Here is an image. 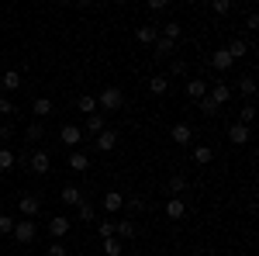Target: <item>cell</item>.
<instances>
[{"label":"cell","mask_w":259,"mask_h":256,"mask_svg":"<svg viewBox=\"0 0 259 256\" xmlns=\"http://www.w3.org/2000/svg\"><path fill=\"white\" fill-rule=\"evenodd\" d=\"M207 97L221 107V104H228V100H232V87H228V83H221V80H218V83H207Z\"/></svg>","instance_id":"obj_4"},{"label":"cell","mask_w":259,"mask_h":256,"mask_svg":"<svg viewBox=\"0 0 259 256\" xmlns=\"http://www.w3.org/2000/svg\"><path fill=\"white\" fill-rule=\"evenodd\" d=\"M135 35H139V42H145V45H152V42L159 39V28H156V24H142V28L135 31Z\"/></svg>","instance_id":"obj_22"},{"label":"cell","mask_w":259,"mask_h":256,"mask_svg":"<svg viewBox=\"0 0 259 256\" xmlns=\"http://www.w3.org/2000/svg\"><path fill=\"white\" fill-rule=\"evenodd\" d=\"M239 90H242V97L252 100V97H256V80H252V77H242L239 80Z\"/></svg>","instance_id":"obj_31"},{"label":"cell","mask_w":259,"mask_h":256,"mask_svg":"<svg viewBox=\"0 0 259 256\" xmlns=\"http://www.w3.org/2000/svg\"><path fill=\"white\" fill-rule=\"evenodd\" d=\"M0 170H4V173L14 170V153H11V149H0Z\"/></svg>","instance_id":"obj_35"},{"label":"cell","mask_w":259,"mask_h":256,"mask_svg":"<svg viewBox=\"0 0 259 256\" xmlns=\"http://www.w3.org/2000/svg\"><path fill=\"white\" fill-rule=\"evenodd\" d=\"M124 204H128V211H135V215H139V211H145V201H142V197H128Z\"/></svg>","instance_id":"obj_37"},{"label":"cell","mask_w":259,"mask_h":256,"mask_svg":"<svg viewBox=\"0 0 259 256\" xmlns=\"http://www.w3.org/2000/svg\"><path fill=\"white\" fill-rule=\"evenodd\" d=\"M104 128H107V121H104V115H100V111H94V115H87V128H83L87 135H94V138H97L100 132H104Z\"/></svg>","instance_id":"obj_10"},{"label":"cell","mask_w":259,"mask_h":256,"mask_svg":"<svg viewBox=\"0 0 259 256\" xmlns=\"http://www.w3.org/2000/svg\"><path fill=\"white\" fill-rule=\"evenodd\" d=\"M0 115L7 118V115H14V104H11V97H0Z\"/></svg>","instance_id":"obj_39"},{"label":"cell","mask_w":259,"mask_h":256,"mask_svg":"<svg viewBox=\"0 0 259 256\" xmlns=\"http://www.w3.org/2000/svg\"><path fill=\"white\" fill-rule=\"evenodd\" d=\"M166 90H169V77H152L149 80V94H152V97H162Z\"/></svg>","instance_id":"obj_19"},{"label":"cell","mask_w":259,"mask_h":256,"mask_svg":"<svg viewBox=\"0 0 259 256\" xmlns=\"http://www.w3.org/2000/svg\"><path fill=\"white\" fill-rule=\"evenodd\" d=\"M245 28H259V14H249L245 18Z\"/></svg>","instance_id":"obj_46"},{"label":"cell","mask_w":259,"mask_h":256,"mask_svg":"<svg viewBox=\"0 0 259 256\" xmlns=\"http://www.w3.org/2000/svg\"><path fill=\"white\" fill-rule=\"evenodd\" d=\"M31 115H35V121L49 118V115H52V100H49V97H35V104H31Z\"/></svg>","instance_id":"obj_15"},{"label":"cell","mask_w":259,"mask_h":256,"mask_svg":"<svg viewBox=\"0 0 259 256\" xmlns=\"http://www.w3.org/2000/svg\"><path fill=\"white\" fill-rule=\"evenodd\" d=\"M180 35H183V28H180V21H169V24H162V39L177 42Z\"/></svg>","instance_id":"obj_30"},{"label":"cell","mask_w":259,"mask_h":256,"mask_svg":"<svg viewBox=\"0 0 259 256\" xmlns=\"http://www.w3.org/2000/svg\"><path fill=\"white\" fill-rule=\"evenodd\" d=\"M183 191H187V177H173V180H169V194H173V197L183 194Z\"/></svg>","instance_id":"obj_36"},{"label":"cell","mask_w":259,"mask_h":256,"mask_svg":"<svg viewBox=\"0 0 259 256\" xmlns=\"http://www.w3.org/2000/svg\"><path fill=\"white\" fill-rule=\"evenodd\" d=\"M49 256H69V253H66V246H62L59 239H56V242L49 246Z\"/></svg>","instance_id":"obj_38"},{"label":"cell","mask_w":259,"mask_h":256,"mask_svg":"<svg viewBox=\"0 0 259 256\" xmlns=\"http://www.w3.org/2000/svg\"><path fill=\"white\" fill-rule=\"evenodd\" d=\"M69 166H73V173H87L90 170V156L87 153H69Z\"/></svg>","instance_id":"obj_18"},{"label":"cell","mask_w":259,"mask_h":256,"mask_svg":"<svg viewBox=\"0 0 259 256\" xmlns=\"http://www.w3.org/2000/svg\"><path fill=\"white\" fill-rule=\"evenodd\" d=\"M76 111H83V115H94V111H97V97H90V94L76 97Z\"/></svg>","instance_id":"obj_27"},{"label":"cell","mask_w":259,"mask_h":256,"mask_svg":"<svg viewBox=\"0 0 259 256\" xmlns=\"http://www.w3.org/2000/svg\"><path fill=\"white\" fill-rule=\"evenodd\" d=\"M114 236L118 239H135V222H118V225H114Z\"/></svg>","instance_id":"obj_29"},{"label":"cell","mask_w":259,"mask_h":256,"mask_svg":"<svg viewBox=\"0 0 259 256\" xmlns=\"http://www.w3.org/2000/svg\"><path fill=\"white\" fill-rule=\"evenodd\" d=\"M149 11H152V14H162V11H166V0H149Z\"/></svg>","instance_id":"obj_43"},{"label":"cell","mask_w":259,"mask_h":256,"mask_svg":"<svg viewBox=\"0 0 259 256\" xmlns=\"http://www.w3.org/2000/svg\"><path fill=\"white\" fill-rule=\"evenodd\" d=\"M97 232H100V239H111V236H114V225H111V222H100Z\"/></svg>","instance_id":"obj_41"},{"label":"cell","mask_w":259,"mask_h":256,"mask_svg":"<svg viewBox=\"0 0 259 256\" xmlns=\"http://www.w3.org/2000/svg\"><path fill=\"white\" fill-rule=\"evenodd\" d=\"M28 170H31V173H38V177H45V173L52 170V156H49L45 149H35L31 159H28Z\"/></svg>","instance_id":"obj_2"},{"label":"cell","mask_w":259,"mask_h":256,"mask_svg":"<svg viewBox=\"0 0 259 256\" xmlns=\"http://www.w3.org/2000/svg\"><path fill=\"white\" fill-rule=\"evenodd\" d=\"M225 52H228L232 59H242V56L249 52V45H245V42H242V39H232V42H228V45H225Z\"/></svg>","instance_id":"obj_23"},{"label":"cell","mask_w":259,"mask_h":256,"mask_svg":"<svg viewBox=\"0 0 259 256\" xmlns=\"http://www.w3.org/2000/svg\"><path fill=\"white\" fill-rule=\"evenodd\" d=\"M187 69H190L187 59H169V73H173V77H187Z\"/></svg>","instance_id":"obj_34"},{"label":"cell","mask_w":259,"mask_h":256,"mask_svg":"<svg viewBox=\"0 0 259 256\" xmlns=\"http://www.w3.org/2000/svg\"><path fill=\"white\" fill-rule=\"evenodd\" d=\"M121 208H124V194L107 191V194H104V211H107V215H114V211H121Z\"/></svg>","instance_id":"obj_12"},{"label":"cell","mask_w":259,"mask_h":256,"mask_svg":"<svg viewBox=\"0 0 259 256\" xmlns=\"http://www.w3.org/2000/svg\"><path fill=\"white\" fill-rule=\"evenodd\" d=\"M152 45H156V52H159V56H156V59H169V56H173V52H177V42H169V39H156L152 42Z\"/></svg>","instance_id":"obj_16"},{"label":"cell","mask_w":259,"mask_h":256,"mask_svg":"<svg viewBox=\"0 0 259 256\" xmlns=\"http://www.w3.org/2000/svg\"><path fill=\"white\" fill-rule=\"evenodd\" d=\"M76 215H80V222H94V215H97L94 201H87V197H83L80 204H76Z\"/></svg>","instance_id":"obj_24"},{"label":"cell","mask_w":259,"mask_h":256,"mask_svg":"<svg viewBox=\"0 0 259 256\" xmlns=\"http://www.w3.org/2000/svg\"><path fill=\"white\" fill-rule=\"evenodd\" d=\"M169 138H173L177 145H190V142H194V128H190L187 121H177V125L169 128Z\"/></svg>","instance_id":"obj_5"},{"label":"cell","mask_w":259,"mask_h":256,"mask_svg":"<svg viewBox=\"0 0 259 256\" xmlns=\"http://www.w3.org/2000/svg\"><path fill=\"white\" fill-rule=\"evenodd\" d=\"M183 211H187L183 197H169V201H166V218H173V222H177V218H183Z\"/></svg>","instance_id":"obj_17"},{"label":"cell","mask_w":259,"mask_h":256,"mask_svg":"<svg viewBox=\"0 0 259 256\" xmlns=\"http://www.w3.org/2000/svg\"><path fill=\"white\" fill-rule=\"evenodd\" d=\"M69 229H73V222H69L66 215H56L52 222H49V236H52V239H62Z\"/></svg>","instance_id":"obj_8"},{"label":"cell","mask_w":259,"mask_h":256,"mask_svg":"<svg viewBox=\"0 0 259 256\" xmlns=\"http://www.w3.org/2000/svg\"><path fill=\"white\" fill-rule=\"evenodd\" d=\"M97 107H100V115L104 111H121L124 107V90L121 87H104L97 97Z\"/></svg>","instance_id":"obj_1"},{"label":"cell","mask_w":259,"mask_h":256,"mask_svg":"<svg viewBox=\"0 0 259 256\" xmlns=\"http://www.w3.org/2000/svg\"><path fill=\"white\" fill-rule=\"evenodd\" d=\"M211 7H214V14H228V11H232V4H228V0H214Z\"/></svg>","instance_id":"obj_40"},{"label":"cell","mask_w":259,"mask_h":256,"mask_svg":"<svg viewBox=\"0 0 259 256\" xmlns=\"http://www.w3.org/2000/svg\"><path fill=\"white\" fill-rule=\"evenodd\" d=\"M187 97H190V100H200V97H207V80L194 77L190 83H187Z\"/></svg>","instance_id":"obj_13"},{"label":"cell","mask_w":259,"mask_h":256,"mask_svg":"<svg viewBox=\"0 0 259 256\" xmlns=\"http://www.w3.org/2000/svg\"><path fill=\"white\" fill-rule=\"evenodd\" d=\"M94 142H97V149H100V153H111V149L118 145V132H111V128H104V132H100V135L94 138Z\"/></svg>","instance_id":"obj_11"},{"label":"cell","mask_w":259,"mask_h":256,"mask_svg":"<svg viewBox=\"0 0 259 256\" xmlns=\"http://www.w3.org/2000/svg\"><path fill=\"white\" fill-rule=\"evenodd\" d=\"M211 159H214V149H211V145H197V149H194V163H197V166H207Z\"/></svg>","instance_id":"obj_25"},{"label":"cell","mask_w":259,"mask_h":256,"mask_svg":"<svg viewBox=\"0 0 259 256\" xmlns=\"http://www.w3.org/2000/svg\"><path fill=\"white\" fill-rule=\"evenodd\" d=\"M0 138H4V142L14 138V125H0Z\"/></svg>","instance_id":"obj_44"},{"label":"cell","mask_w":259,"mask_h":256,"mask_svg":"<svg viewBox=\"0 0 259 256\" xmlns=\"http://www.w3.org/2000/svg\"><path fill=\"white\" fill-rule=\"evenodd\" d=\"M211 66H214L218 73H228V69L235 66V59H232V56H228L225 49H214V52H211Z\"/></svg>","instance_id":"obj_9"},{"label":"cell","mask_w":259,"mask_h":256,"mask_svg":"<svg viewBox=\"0 0 259 256\" xmlns=\"http://www.w3.org/2000/svg\"><path fill=\"white\" fill-rule=\"evenodd\" d=\"M100 249L107 256H121V239L118 236H111V239H100Z\"/></svg>","instance_id":"obj_28"},{"label":"cell","mask_w":259,"mask_h":256,"mask_svg":"<svg viewBox=\"0 0 259 256\" xmlns=\"http://www.w3.org/2000/svg\"><path fill=\"white\" fill-rule=\"evenodd\" d=\"M14 229V218L11 215H0V232H11Z\"/></svg>","instance_id":"obj_42"},{"label":"cell","mask_w":259,"mask_h":256,"mask_svg":"<svg viewBox=\"0 0 259 256\" xmlns=\"http://www.w3.org/2000/svg\"><path fill=\"white\" fill-rule=\"evenodd\" d=\"M197 107H200V115H207V118H214V115H218V104H214L211 97H200Z\"/></svg>","instance_id":"obj_32"},{"label":"cell","mask_w":259,"mask_h":256,"mask_svg":"<svg viewBox=\"0 0 259 256\" xmlns=\"http://www.w3.org/2000/svg\"><path fill=\"white\" fill-rule=\"evenodd\" d=\"M228 138H232V142H235V145H245V142H249V128H245V125H239V121H235V125H232V128H228Z\"/></svg>","instance_id":"obj_21"},{"label":"cell","mask_w":259,"mask_h":256,"mask_svg":"<svg viewBox=\"0 0 259 256\" xmlns=\"http://www.w3.org/2000/svg\"><path fill=\"white\" fill-rule=\"evenodd\" d=\"M59 142H62V145H69V149L80 145V142H83V128H76V125H62V128H59Z\"/></svg>","instance_id":"obj_7"},{"label":"cell","mask_w":259,"mask_h":256,"mask_svg":"<svg viewBox=\"0 0 259 256\" xmlns=\"http://www.w3.org/2000/svg\"><path fill=\"white\" fill-rule=\"evenodd\" d=\"M28 159H31V153H18L14 156V166H28Z\"/></svg>","instance_id":"obj_45"},{"label":"cell","mask_w":259,"mask_h":256,"mask_svg":"<svg viewBox=\"0 0 259 256\" xmlns=\"http://www.w3.org/2000/svg\"><path fill=\"white\" fill-rule=\"evenodd\" d=\"M11 232H14L18 242L28 246V242H35V236H38V225H35V222H14V229H11Z\"/></svg>","instance_id":"obj_3"},{"label":"cell","mask_w":259,"mask_h":256,"mask_svg":"<svg viewBox=\"0 0 259 256\" xmlns=\"http://www.w3.org/2000/svg\"><path fill=\"white\" fill-rule=\"evenodd\" d=\"M18 211H21L24 218H35V215L41 211V197H38V194H24V197L18 201Z\"/></svg>","instance_id":"obj_6"},{"label":"cell","mask_w":259,"mask_h":256,"mask_svg":"<svg viewBox=\"0 0 259 256\" xmlns=\"http://www.w3.org/2000/svg\"><path fill=\"white\" fill-rule=\"evenodd\" d=\"M252 118H256V107H252V104H245V107L239 111V125H245V128H249V125H252Z\"/></svg>","instance_id":"obj_33"},{"label":"cell","mask_w":259,"mask_h":256,"mask_svg":"<svg viewBox=\"0 0 259 256\" xmlns=\"http://www.w3.org/2000/svg\"><path fill=\"white\" fill-rule=\"evenodd\" d=\"M24 138H28L31 145H38L41 138H45V125H41V121H31V125H28V132H24Z\"/></svg>","instance_id":"obj_20"},{"label":"cell","mask_w":259,"mask_h":256,"mask_svg":"<svg viewBox=\"0 0 259 256\" xmlns=\"http://www.w3.org/2000/svg\"><path fill=\"white\" fill-rule=\"evenodd\" d=\"M59 201H62V204H80L83 191L76 187V184H66V187H62V194H59Z\"/></svg>","instance_id":"obj_14"},{"label":"cell","mask_w":259,"mask_h":256,"mask_svg":"<svg viewBox=\"0 0 259 256\" xmlns=\"http://www.w3.org/2000/svg\"><path fill=\"white\" fill-rule=\"evenodd\" d=\"M0 87H4L7 94H14V90L21 87V77L14 73V69H7V73H4V80H0Z\"/></svg>","instance_id":"obj_26"}]
</instances>
